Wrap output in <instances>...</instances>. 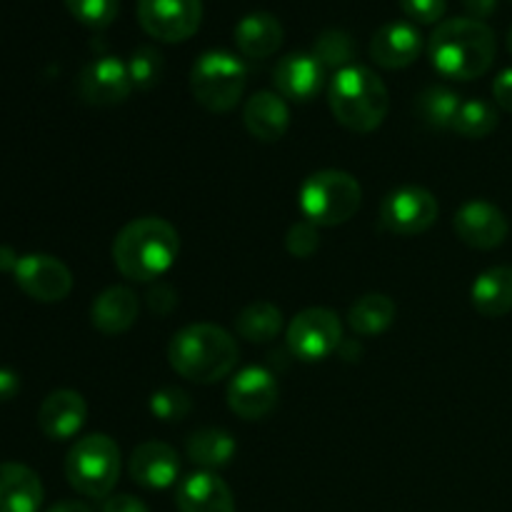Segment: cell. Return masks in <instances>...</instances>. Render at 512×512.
<instances>
[{
  "instance_id": "31",
  "label": "cell",
  "mask_w": 512,
  "mask_h": 512,
  "mask_svg": "<svg viewBox=\"0 0 512 512\" xmlns=\"http://www.w3.org/2000/svg\"><path fill=\"white\" fill-rule=\"evenodd\" d=\"M128 73L130 80H133V88H155L160 83V75H163V53L158 48H153V45H140L130 55Z\"/></svg>"
},
{
  "instance_id": "24",
  "label": "cell",
  "mask_w": 512,
  "mask_h": 512,
  "mask_svg": "<svg viewBox=\"0 0 512 512\" xmlns=\"http://www.w3.org/2000/svg\"><path fill=\"white\" fill-rule=\"evenodd\" d=\"M473 308L485 318H503L512 310V268L495 265L483 270L470 288Z\"/></svg>"
},
{
  "instance_id": "20",
  "label": "cell",
  "mask_w": 512,
  "mask_h": 512,
  "mask_svg": "<svg viewBox=\"0 0 512 512\" xmlns=\"http://www.w3.org/2000/svg\"><path fill=\"white\" fill-rule=\"evenodd\" d=\"M243 123L248 133L260 143H278L290 125V110L283 95L260 90L250 95L243 108Z\"/></svg>"
},
{
  "instance_id": "2",
  "label": "cell",
  "mask_w": 512,
  "mask_h": 512,
  "mask_svg": "<svg viewBox=\"0 0 512 512\" xmlns=\"http://www.w3.org/2000/svg\"><path fill=\"white\" fill-rule=\"evenodd\" d=\"M180 253V235L168 220L138 218L113 240V263L128 280L148 283L173 268Z\"/></svg>"
},
{
  "instance_id": "17",
  "label": "cell",
  "mask_w": 512,
  "mask_h": 512,
  "mask_svg": "<svg viewBox=\"0 0 512 512\" xmlns=\"http://www.w3.org/2000/svg\"><path fill=\"white\" fill-rule=\"evenodd\" d=\"M128 473L133 483L148 490H165L175 485L180 475L178 453L168 443L148 440L133 450L128 463Z\"/></svg>"
},
{
  "instance_id": "39",
  "label": "cell",
  "mask_w": 512,
  "mask_h": 512,
  "mask_svg": "<svg viewBox=\"0 0 512 512\" xmlns=\"http://www.w3.org/2000/svg\"><path fill=\"white\" fill-rule=\"evenodd\" d=\"M463 8L468 10V18L483 20L485 23V18H490L495 8H498V0H463Z\"/></svg>"
},
{
  "instance_id": "5",
  "label": "cell",
  "mask_w": 512,
  "mask_h": 512,
  "mask_svg": "<svg viewBox=\"0 0 512 512\" xmlns=\"http://www.w3.org/2000/svg\"><path fill=\"white\" fill-rule=\"evenodd\" d=\"M300 210L318 228H335L353 218L363 203V188L345 170H318L300 185Z\"/></svg>"
},
{
  "instance_id": "19",
  "label": "cell",
  "mask_w": 512,
  "mask_h": 512,
  "mask_svg": "<svg viewBox=\"0 0 512 512\" xmlns=\"http://www.w3.org/2000/svg\"><path fill=\"white\" fill-rule=\"evenodd\" d=\"M178 512H235L233 490L210 470L188 475L175 493Z\"/></svg>"
},
{
  "instance_id": "38",
  "label": "cell",
  "mask_w": 512,
  "mask_h": 512,
  "mask_svg": "<svg viewBox=\"0 0 512 512\" xmlns=\"http://www.w3.org/2000/svg\"><path fill=\"white\" fill-rule=\"evenodd\" d=\"M103 512H150L145 508L143 500H138L135 495H110L105 500Z\"/></svg>"
},
{
  "instance_id": "13",
  "label": "cell",
  "mask_w": 512,
  "mask_h": 512,
  "mask_svg": "<svg viewBox=\"0 0 512 512\" xmlns=\"http://www.w3.org/2000/svg\"><path fill=\"white\" fill-rule=\"evenodd\" d=\"M453 228L458 238L475 250L500 248L510 233L505 213L488 200H468L465 205H460L453 218Z\"/></svg>"
},
{
  "instance_id": "33",
  "label": "cell",
  "mask_w": 512,
  "mask_h": 512,
  "mask_svg": "<svg viewBox=\"0 0 512 512\" xmlns=\"http://www.w3.org/2000/svg\"><path fill=\"white\" fill-rule=\"evenodd\" d=\"M190 395L180 388H160L150 395V413L163 423H180L190 415Z\"/></svg>"
},
{
  "instance_id": "12",
  "label": "cell",
  "mask_w": 512,
  "mask_h": 512,
  "mask_svg": "<svg viewBox=\"0 0 512 512\" xmlns=\"http://www.w3.org/2000/svg\"><path fill=\"white\" fill-rule=\"evenodd\" d=\"M133 93V80H130L128 63H123L115 55L95 58L80 70L78 75V95L83 103L110 108V105L123 103Z\"/></svg>"
},
{
  "instance_id": "14",
  "label": "cell",
  "mask_w": 512,
  "mask_h": 512,
  "mask_svg": "<svg viewBox=\"0 0 512 512\" xmlns=\"http://www.w3.org/2000/svg\"><path fill=\"white\" fill-rule=\"evenodd\" d=\"M278 383L273 373L265 368H245L230 380L228 385V405L238 418L243 420H263L278 405Z\"/></svg>"
},
{
  "instance_id": "36",
  "label": "cell",
  "mask_w": 512,
  "mask_h": 512,
  "mask_svg": "<svg viewBox=\"0 0 512 512\" xmlns=\"http://www.w3.org/2000/svg\"><path fill=\"white\" fill-rule=\"evenodd\" d=\"M493 98L505 113L512 115V68L500 70L498 78L493 80Z\"/></svg>"
},
{
  "instance_id": "21",
  "label": "cell",
  "mask_w": 512,
  "mask_h": 512,
  "mask_svg": "<svg viewBox=\"0 0 512 512\" xmlns=\"http://www.w3.org/2000/svg\"><path fill=\"white\" fill-rule=\"evenodd\" d=\"M43 483L28 465L0 463V512H40Z\"/></svg>"
},
{
  "instance_id": "18",
  "label": "cell",
  "mask_w": 512,
  "mask_h": 512,
  "mask_svg": "<svg viewBox=\"0 0 512 512\" xmlns=\"http://www.w3.org/2000/svg\"><path fill=\"white\" fill-rule=\"evenodd\" d=\"M88 418L85 398L75 390H55L40 403L38 428L50 440H70L80 433Z\"/></svg>"
},
{
  "instance_id": "35",
  "label": "cell",
  "mask_w": 512,
  "mask_h": 512,
  "mask_svg": "<svg viewBox=\"0 0 512 512\" xmlns=\"http://www.w3.org/2000/svg\"><path fill=\"white\" fill-rule=\"evenodd\" d=\"M400 10L408 15L413 23L420 25H433L448 10V0H398Z\"/></svg>"
},
{
  "instance_id": "41",
  "label": "cell",
  "mask_w": 512,
  "mask_h": 512,
  "mask_svg": "<svg viewBox=\"0 0 512 512\" xmlns=\"http://www.w3.org/2000/svg\"><path fill=\"white\" fill-rule=\"evenodd\" d=\"M18 255H15L13 248L8 245H0V273H15L18 268Z\"/></svg>"
},
{
  "instance_id": "4",
  "label": "cell",
  "mask_w": 512,
  "mask_h": 512,
  "mask_svg": "<svg viewBox=\"0 0 512 512\" xmlns=\"http://www.w3.org/2000/svg\"><path fill=\"white\" fill-rule=\"evenodd\" d=\"M328 103L343 128L353 133H373L388 115L390 95L373 70L365 65H348L330 80Z\"/></svg>"
},
{
  "instance_id": "40",
  "label": "cell",
  "mask_w": 512,
  "mask_h": 512,
  "mask_svg": "<svg viewBox=\"0 0 512 512\" xmlns=\"http://www.w3.org/2000/svg\"><path fill=\"white\" fill-rule=\"evenodd\" d=\"M20 390V378L8 368H0V400H13Z\"/></svg>"
},
{
  "instance_id": "43",
  "label": "cell",
  "mask_w": 512,
  "mask_h": 512,
  "mask_svg": "<svg viewBox=\"0 0 512 512\" xmlns=\"http://www.w3.org/2000/svg\"><path fill=\"white\" fill-rule=\"evenodd\" d=\"M508 50H510V55H512V25H510V33H508Z\"/></svg>"
},
{
  "instance_id": "6",
  "label": "cell",
  "mask_w": 512,
  "mask_h": 512,
  "mask_svg": "<svg viewBox=\"0 0 512 512\" xmlns=\"http://www.w3.org/2000/svg\"><path fill=\"white\" fill-rule=\"evenodd\" d=\"M65 478L85 498H108L120 478V448L110 435L80 438L65 455Z\"/></svg>"
},
{
  "instance_id": "26",
  "label": "cell",
  "mask_w": 512,
  "mask_h": 512,
  "mask_svg": "<svg viewBox=\"0 0 512 512\" xmlns=\"http://www.w3.org/2000/svg\"><path fill=\"white\" fill-rule=\"evenodd\" d=\"M395 320V303L383 293H370L355 300L348 313V325L355 335H380L393 325Z\"/></svg>"
},
{
  "instance_id": "30",
  "label": "cell",
  "mask_w": 512,
  "mask_h": 512,
  "mask_svg": "<svg viewBox=\"0 0 512 512\" xmlns=\"http://www.w3.org/2000/svg\"><path fill=\"white\" fill-rule=\"evenodd\" d=\"M313 55L323 63V68L343 70L355 58V43L345 30L328 28L315 38Z\"/></svg>"
},
{
  "instance_id": "27",
  "label": "cell",
  "mask_w": 512,
  "mask_h": 512,
  "mask_svg": "<svg viewBox=\"0 0 512 512\" xmlns=\"http://www.w3.org/2000/svg\"><path fill=\"white\" fill-rule=\"evenodd\" d=\"M235 328H238L240 338H245L248 343H270L283 330V313L278 305L268 303V300H255L240 310L235 318Z\"/></svg>"
},
{
  "instance_id": "22",
  "label": "cell",
  "mask_w": 512,
  "mask_h": 512,
  "mask_svg": "<svg viewBox=\"0 0 512 512\" xmlns=\"http://www.w3.org/2000/svg\"><path fill=\"white\" fill-rule=\"evenodd\" d=\"M138 310V295L123 285H113L93 300L90 323L103 335H120L133 328V323L138 320Z\"/></svg>"
},
{
  "instance_id": "9",
  "label": "cell",
  "mask_w": 512,
  "mask_h": 512,
  "mask_svg": "<svg viewBox=\"0 0 512 512\" xmlns=\"http://www.w3.org/2000/svg\"><path fill=\"white\" fill-rule=\"evenodd\" d=\"M438 215V200L420 185H403L385 195L383 205H380V225L400 238H413V235L430 230Z\"/></svg>"
},
{
  "instance_id": "25",
  "label": "cell",
  "mask_w": 512,
  "mask_h": 512,
  "mask_svg": "<svg viewBox=\"0 0 512 512\" xmlns=\"http://www.w3.org/2000/svg\"><path fill=\"white\" fill-rule=\"evenodd\" d=\"M235 448L238 445H235L233 435L223 428H200L185 440V453H188L190 463L205 470L225 468L233 460Z\"/></svg>"
},
{
  "instance_id": "11",
  "label": "cell",
  "mask_w": 512,
  "mask_h": 512,
  "mask_svg": "<svg viewBox=\"0 0 512 512\" xmlns=\"http://www.w3.org/2000/svg\"><path fill=\"white\" fill-rule=\"evenodd\" d=\"M13 275L18 288L38 303H60L73 290V275H70L68 265L53 255H23Z\"/></svg>"
},
{
  "instance_id": "3",
  "label": "cell",
  "mask_w": 512,
  "mask_h": 512,
  "mask_svg": "<svg viewBox=\"0 0 512 512\" xmlns=\"http://www.w3.org/2000/svg\"><path fill=\"white\" fill-rule=\"evenodd\" d=\"M170 368L190 383L210 385L228 378L238 363V343L213 323H193L173 335L168 345Z\"/></svg>"
},
{
  "instance_id": "15",
  "label": "cell",
  "mask_w": 512,
  "mask_h": 512,
  "mask_svg": "<svg viewBox=\"0 0 512 512\" xmlns=\"http://www.w3.org/2000/svg\"><path fill=\"white\" fill-rule=\"evenodd\" d=\"M420 53H423V35L405 20L385 23L370 38V58L385 70L408 68L420 58Z\"/></svg>"
},
{
  "instance_id": "29",
  "label": "cell",
  "mask_w": 512,
  "mask_h": 512,
  "mask_svg": "<svg viewBox=\"0 0 512 512\" xmlns=\"http://www.w3.org/2000/svg\"><path fill=\"white\" fill-rule=\"evenodd\" d=\"M498 123V110H495L493 105L485 103V100H465V103L460 105V113L453 130L468 140H483L498 128Z\"/></svg>"
},
{
  "instance_id": "23",
  "label": "cell",
  "mask_w": 512,
  "mask_h": 512,
  "mask_svg": "<svg viewBox=\"0 0 512 512\" xmlns=\"http://www.w3.org/2000/svg\"><path fill=\"white\" fill-rule=\"evenodd\" d=\"M285 30L275 15L265 13V10H255V13L243 15L235 25V45L245 58L263 60L278 53L283 45Z\"/></svg>"
},
{
  "instance_id": "34",
  "label": "cell",
  "mask_w": 512,
  "mask_h": 512,
  "mask_svg": "<svg viewBox=\"0 0 512 512\" xmlns=\"http://www.w3.org/2000/svg\"><path fill=\"white\" fill-rule=\"evenodd\" d=\"M285 248L293 258H310L320 248L318 225H313L310 220H300V223L290 225L288 235H285Z\"/></svg>"
},
{
  "instance_id": "28",
  "label": "cell",
  "mask_w": 512,
  "mask_h": 512,
  "mask_svg": "<svg viewBox=\"0 0 512 512\" xmlns=\"http://www.w3.org/2000/svg\"><path fill=\"white\" fill-rule=\"evenodd\" d=\"M460 105H463L460 95L455 90L445 88V85H430L415 100V110H418L420 120L433 130H453Z\"/></svg>"
},
{
  "instance_id": "32",
  "label": "cell",
  "mask_w": 512,
  "mask_h": 512,
  "mask_svg": "<svg viewBox=\"0 0 512 512\" xmlns=\"http://www.w3.org/2000/svg\"><path fill=\"white\" fill-rule=\"evenodd\" d=\"M65 8L85 28L103 30L113 25V20L118 18L120 0H65Z\"/></svg>"
},
{
  "instance_id": "16",
  "label": "cell",
  "mask_w": 512,
  "mask_h": 512,
  "mask_svg": "<svg viewBox=\"0 0 512 512\" xmlns=\"http://www.w3.org/2000/svg\"><path fill=\"white\" fill-rule=\"evenodd\" d=\"M273 83L283 98L310 103L323 90L325 68L313 53H288L275 65Z\"/></svg>"
},
{
  "instance_id": "37",
  "label": "cell",
  "mask_w": 512,
  "mask_h": 512,
  "mask_svg": "<svg viewBox=\"0 0 512 512\" xmlns=\"http://www.w3.org/2000/svg\"><path fill=\"white\" fill-rule=\"evenodd\" d=\"M148 303H150V310L158 315H168L170 310L175 308V293L173 288H168V285H158V288H153L148 293Z\"/></svg>"
},
{
  "instance_id": "8",
  "label": "cell",
  "mask_w": 512,
  "mask_h": 512,
  "mask_svg": "<svg viewBox=\"0 0 512 512\" xmlns=\"http://www.w3.org/2000/svg\"><path fill=\"white\" fill-rule=\"evenodd\" d=\"M288 348L305 363H318L333 355L343 343V323L328 308H305L290 320Z\"/></svg>"
},
{
  "instance_id": "42",
  "label": "cell",
  "mask_w": 512,
  "mask_h": 512,
  "mask_svg": "<svg viewBox=\"0 0 512 512\" xmlns=\"http://www.w3.org/2000/svg\"><path fill=\"white\" fill-rule=\"evenodd\" d=\"M48 512H93V510H90L85 503H80V500H60V503H55Z\"/></svg>"
},
{
  "instance_id": "7",
  "label": "cell",
  "mask_w": 512,
  "mask_h": 512,
  "mask_svg": "<svg viewBox=\"0 0 512 512\" xmlns=\"http://www.w3.org/2000/svg\"><path fill=\"white\" fill-rule=\"evenodd\" d=\"M248 85V68L228 50H208L190 70V93L210 113H230Z\"/></svg>"
},
{
  "instance_id": "1",
  "label": "cell",
  "mask_w": 512,
  "mask_h": 512,
  "mask_svg": "<svg viewBox=\"0 0 512 512\" xmlns=\"http://www.w3.org/2000/svg\"><path fill=\"white\" fill-rule=\"evenodd\" d=\"M495 33L475 18H450L438 23L428 40V58L443 78L475 80L495 63Z\"/></svg>"
},
{
  "instance_id": "10",
  "label": "cell",
  "mask_w": 512,
  "mask_h": 512,
  "mask_svg": "<svg viewBox=\"0 0 512 512\" xmlns=\"http://www.w3.org/2000/svg\"><path fill=\"white\" fill-rule=\"evenodd\" d=\"M138 23L160 43H183L203 23V0H138Z\"/></svg>"
}]
</instances>
